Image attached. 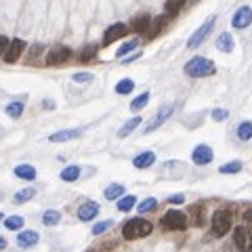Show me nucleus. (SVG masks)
Masks as SVG:
<instances>
[{
  "instance_id": "obj_1",
  "label": "nucleus",
  "mask_w": 252,
  "mask_h": 252,
  "mask_svg": "<svg viewBox=\"0 0 252 252\" xmlns=\"http://www.w3.org/2000/svg\"><path fill=\"white\" fill-rule=\"evenodd\" d=\"M217 72L214 63L206 57H193L185 63V74L191 76V78H206V76H212Z\"/></svg>"
},
{
  "instance_id": "obj_2",
  "label": "nucleus",
  "mask_w": 252,
  "mask_h": 252,
  "mask_svg": "<svg viewBox=\"0 0 252 252\" xmlns=\"http://www.w3.org/2000/svg\"><path fill=\"white\" fill-rule=\"evenodd\" d=\"M151 229H154V227H151L149 220H145V219H130L128 223L124 225L122 236H124L126 239H137V237L149 236Z\"/></svg>"
},
{
  "instance_id": "obj_3",
  "label": "nucleus",
  "mask_w": 252,
  "mask_h": 252,
  "mask_svg": "<svg viewBox=\"0 0 252 252\" xmlns=\"http://www.w3.org/2000/svg\"><path fill=\"white\" fill-rule=\"evenodd\" d=\"M162 225L164 229H173V231H181L187 227V217L181 210H168L162 217Z\"/></svg>"
},
{
  "instance_id": "obj_4",
  "label": "nucleus",
  "mask_w": 252,
  "mask_h": 252,
  "mask_svg": "<svg viewBox=\"0 0 252 252\" xmlns=\"http://www.w3.org/2000/svg\"><path fill=\"white\" fill-rule=\"evenodd\" d=\"M231 212L229 210H217L212 214V231L217 236H225L231 229Z\"/></svg>"
},
{
  "instance_id": "obj_5",
  "label": "nucleus",
  "mask_w": 252,
  "mask_h": 252,
  "mask_svg": "<svg viewBox=\"0 0 252 252\" xmlns=\"http://www.w3.org/2000/svg\"><path fill=\"white\" fill-rule=\"evenodd\" d=\"M214 19H217L214 15H212V17H208L206 21L202 23V28H198V30H195V34H193L191 38H189V42H187V47H189V48H198L200 44L206 40V38H208V34H210V32H212V28H214Z\"/></svg>"
},
{
  "instance_id": "obj_6",
  "label": "nucleus",
  "mask_w": 252,
  "mask_h": 252,
  "mask_svg": "<svg viewBox=\"0 0 252 252\" xmlns=\"http://www.w3.org/2000/svg\"><path fill=\"white\" fill-rule=\"evenodd\" d=\"M173 111H174V105H162L160 110H158V113L154 116V120H151V122L143 128V132H145V135H149V132L158 130V128H160V126H162L164 122H166V120H168L170 116H173Z\"/></svg>"
},
{
  "instance_id": "obj_7",
  "label": "nucleus",
  "mask_w": 252,
  "mask_h": 252,
  "mask_svg": "<svg viewBox=\"0 0 252 252\" xmlns=\"http://www.w3.org/2000/svg\"><path fill=\"white\" fill-rule=\"evenodd\" d=\"M72 59V48L69 47H55L48 50L47 55V65L53 67V65H61V63H67Z\"/></svg>"
},
{
  "instance_id": "obj_8",
  "label": "nucleus",
  "mask_w": 252,
  "mask_h": 252,
  "mask_svg": "<svg viewBox=\"0 0 252 252\" xmlns=\"http://www.w3.org/2000/svg\"><path fill=\"white\" fill-rule=\"evenodd\" d=\"M250 23H252V9L250 6H239L236 11V15L231 17V25L236 30H244V28H248Z\"/></svg>"
},
{
  "instance_id": "obj_9",
  "label": "nucleus",
  "mask_w": 252,
  "mask_h": 252,
  "mask_svg": "<svg viewBox=\"0 0 252 252\" xmlns=\"http://www.w3.org/2000/svg\"><path fill=\"white\" fill-rule=\"evenodd\" d=\"M25 40H21V38H15V40H11L9 42V47H6V50H4V61L6 63H15L19 57H21V53L25 50Z\"/></svg>"
},
{
  "instance_id": "obj_10",
  "label": "nucleus",
  "mask_w": 252,
  "mask_h": 252,
  "mask_svg": "<svg viewBox=\"0 0 252 252\" xmlns=\"http://www.w3.org/2000/svg\"><path fill=\"white\" fill-rule=\"evenodd\" d=\"M126 32H128V28H126L124 23H113V25H110V28L105 30V34H103V47H110V44L116 42L118 38H124Z\"/></svg>"
},
{
  "instance_id": "obj_11",
  "label": "nucleus",
  "mask_w": 252,
  "mask_h": 252,
  "mask_svg": "<svg viewBox=\"0 0 252 252\" xmlns=\"http://www.w3.org/2000/svg\"><path fill=\"white\" fill-rule=\"evenodd\" d=\"M191 158H193V162L198 164V166H206V164H210V162H212L214 154H212V149L208 147V145H198V147L193 149Z\"/></svg>"
},
{
  "instance_id": "obj_12",
  "label": "nucleus",
  "mask_w": 252,
  "mask_h": 252,
  "mask_svg": "<svg viewBox=\"0 0 252 252\" xmlns=\"http://www.w3.org/2000/svg\"><path fill=\"white\" fill-rule=\"evenodd\" d=\"M82 135L80 128H65V130H59V132H53L48 135V141L50 143H65V141H74Z\"/></svg>"
},
{
  "instance_id": "obj_13",
  "label": "nucleus",
  "mask_w": 252,
  "mask_h": 252,
  "mask_svg": "<svg viewBox=\"0 0 252 252\" xmlns=\"http://www.w3.org/2000/svg\"><path fill=\"white\" fill-rule=\"evenodd\" d=\"M99 214V204L97 202H93V200H88V202H84L80 208H78V219L80 220H93L94 217Z\"/></svg>"
},
{
  "instance_id": "obj_14",
  "label": "nucleus",
  "mask_w": 252,
  "mask_h": 252,
  "mask_svg": "<svg viewBox=\"0 0 252 252\" xmlns=\"http://www.w3.org/2000/svg\"><path fill=\"white\" fill-rule=\"evenodd\" d=\"M38 239H40V236H38L36 231L25 229V231H19V236H17V244L21 246V248H32V246H36V244H38Z\"/></svg>"
},
{
  "instance_id": "obj_15",
  "label": "nucleus",
  "mask_w": 252,
  "mask_h": 252,
  "mask_svg": "<svg viewBox=\"0 0 252 252\" xmlns=\"http://www.w3.org/2000/svg\"><path fill=\"white\" fill-rule=\"evenodd\" d=\"M154 162H156V154H154V151H141L139 156H135L132 166L139 168V170H143V168H149Z\"/></svg>"
},
{
  "instance_id": "obj_16",
  "label": "nucleus",
  "mask_w": 252,
  "mask_h": 252,
  "mask_svg": "<svg viewBox=\"0 0 252 252\" xmlns=\"http://www.w3.org/2000/svg\"><path fill=\"white\" fill-rule=\"evenodd\" d=\"M15 176H19V179L23 181H34L36 179V168L32 166V164H19V166H15Z\"/></svg>"
},
{
  "instance_id": "obj_17",
  "label": "nucleus",
  "mask_w": 252,
  "mask_h": 252,
  "mask_svg": "<svg viewBox=\"0 0 252 252\" xmlns=\"http://www.w3.org/2000/svg\"><path fill=\"white\" fill-rule=\"evenodd\" d=\"M166 19H168V17H164V15L151 19V21H149V28L145 30V32H147V38H158V36H160V32L164 30V25H166Z\"/></svg>"
},
{
  "instance_id": "obj_18",
  "label": "nucleus",
  "mask_w": 252,
  "mask_h": 252,
  "mask_svg": "<svg viewBox=\"0 0 252 252\" xmlns=\"http://www.w3.org/2000/svg\"><path fill=\"white\" fill-rule=\"evenodd\" d=\"M143 122V118L141 116H135V118H130L128 122H124L122 126H120V130H118V137L120 139H124V137H128L132 130H137L139 128V124Z\"/></svg>"
},
{
  "instance_id": "obj_19",
  "label": "nucleus",
  "mask_w": 252,
  "mask_h": 252,
  "mask_svg": "<svg viewBox=\"0 0 252 252\" xmlns=\"http://www.w3.org/2000/svg\"><path fill=\"white\" fill-rule=\"evenodd\" d=\"M217 48L220 53H231L233 50V36L229 32H223L219 38H217Z\"/></svg>"
},
{
  "instance_id": "obj_20",
  "label": "nucleus",
  "mask_w": 252,
  "mask_h": 252,
  "mask_svg": "<svg viewBox=\"0 0 252 252\" xmlns=\"http://www.w3.org/2000/svg\"><path fill=\"white\" fill-rule=\"evenodd\" d=\"M233 242H236L237 248H246L248 246V229L246 227H236V231H233Z\"/></svg>"
},
{
  "instance_id": "obj_21",
  "label": "nucleus",
  "mask_w": 252,
  "mask_h": 252,
  "mask_svg": "<svg viewBox=\"0 0 252 252\" xmlns=\"http://www.w3.org/2000/svg\"><path fill=\"white\" fill-rule=\"evenodd\" d=\"M80 176V166H76V164H72V166H65L61 170V181H67V183H74L78 181Z\"/></svg>"
},
{
  "instance_id": "obj_22",
  "label": "nucleus",
  "mask_w": 252,
  "mask_h": 252,
  "mask_svg": "<svg viewBox=\"0 0 252 252\" xmlns=\"http://www.w3.org/2000/svg\"><path fill=\"white\" fill-rule=\"evenodd\" d=\"M149 21H151L149 15H139V17H135L130 21V28L135 30V32H145V30L149 28Z\"/></svg>"
},
{
  "instance_id": "obj_23",
  "label": "nucleus",
  "mask_w": 252,
  "mask_h": 252,
  "mask_svg": "<svg viewBox=\"0 0 252 252\" xmlns=\"http://www.w3.org/2000/svg\"><path fill=\"white\" fill-rule=\"evenodd\" d=\"M135 202H137L135 195H120L118 198V210L120 212H128L130 208H135Z\"/></svg>"
},
{
  "instance_id": "obj_24",
  "label": "nucleus",
  "mask_w": 252,
  "mask_h": 252,
  "mask_svg": "<svg viewBox=\"0 0 252 252\" xmlns=\"http://www.w3.org/2000/svg\"><path fill=\"white\" fill-rule=\"evenodd\" d=\"M122 193H124V185H120V183H113V185L105 187V191H103L105 200H118Z\"/></svg>"
},
{
  "instance_id": "obj_25",
  "label": "nucleus",
  "mask_w": 252,
  "mask_h": 252,
  "mask_svg": "<svg viewBox=\"0 0 252 252\" xmlns=\"http://www.w3.org/2000/svg\"><path fill=\"white\" fill-rule=\"evenodd\" d=\"M242 168H244L242 162H239V160H233V162L223 164V166H220L219 170H220V174H237Z\"/></svg>"
},
{
  "instance_id": "obj_26",
  "label": "nucleus",
  "mask_w": 252,
  "mask_h": 252,
  "mask_svg": "<svg viewBox=\"0 0 252 252\" xmlns=\"http://www.w3.org/2000/svg\"><path fill=\"white\" fill-rule=\"evenodd\" d=\"M34 195H36V189H34V187H28V189H21V191H17L15 198H13V202H15V204H25V202L32 200Z\"/></svg>"
},
{
  "instance_id": "obj_27",
  "label": "nucleus",
  "mask_w": 252,
  "mask_h": 252,
  "mask_svg": "<svg viewBox=\"0 0 252 252\" xmlns=\"http://www.w3.org/2000/svg\"><path fill=\"white\" fill-rule=\"evenodd\" d=\"M237 139L239 141H250L252 139V122L246 120V122H242L237 126Z\"/></svg>"
},
{
  "instance_id": "obj_28",
  "label": "nucleus",
  "mask_w": 252,
  "mask_h": 252,
  "mask_svg": "<svg viewBox=\"0 0 252 252\" xmlns=\"http://www.w3.org/2000/svg\"><path fill=\"white\" fill-rule=\"evenodd\" d=\"M61 220V212L59 210H47L42 214V223L47 227H55Z\"/></svg>"
},
{
  "instance_id": "obj_29",
  "label": "nucleus",
  "mask_w": 252,
  "mask_h": 252,
  "mask_svg": "<svg viewBox=\"0 0 252 252\" xmlns=\"http://www.w3.org/2000/svg\"><path fill=\"white\" fill-rule=\"evenodd\" d=\"M4 227H6L9 231H17V229H21V227H23V217H19V214H13V217L4 219Z\"/></svg>"
},
{
  "instance_id": "obj_30",
  "label": "nucleus",
  "mask_w": 252,
  "mask_h": 252,
  "mask_svg": "<svg viewBox=\"0 0 252 252\" xmlns=\"http://www.w3.org/2000/svg\"><path fill=\"white\" fill-rule=\"evenodd\" d=\"M132 88H135V82H132L130 78H122L116 84V93L118 94H128V93H132Z\"/></svg>"
},
{
  "instance_id": "obj_31",
  "label": "nucleus",
  "mask_w": 252,
  "mask_h": 252,
  "mask_svg": "<svg viewBox=\"0 0 252 252\" xmlns=\"http://www.w3.org/2000/svg\"><path fill=\"white\" fill-rule=\"evenodd\" d=\"M6 113H9L11 118H21V113H23V103L21 101H13V103L6 105Z\"/></svg>"
},
{
  "instance_id": "obj_32",
  "label": "nucleus",
  "mask_w": 252,
  "mask_h": 252,
  "mask_svg": "<svg viewBox=\"0 0 252 252\" xmlns=\"http://www.w3.org/2000/svg\"><path fill=\"white\" fill-rule=\"evenodd\" d=\"M147 101H149V93H141L139 97H135V101L130 103V110L132 111H141L145 105H147Z\"/></svg>"
},
{
  "instance_id": "obj_33",
  "label": "nucleus",
  "mask_w": 252,
  "mask_h": 252,
  "mask_svg": "<svg viewBox=\"0 0 252 252\" xmlns=\"http://www.w3.org/2000/svg\"><path fill=\"white\" fill-rule=\"evenodd\" d=\"M156 208H158V200H156V198H145L141 204H139V212L145 214V212L156 210Z\"/></svg>"
},
{
  "instance_id": "obj_34",
  "label": "nucleus",
  "mask_w": 252,
  "mask_h": 252,
  "mask_svg": "<svg viewBox=\"0 0 252 252\" xmlns=\"http://www.w3.org/2000/svg\"><path fill=\"white\" fill-rule=\"evenodd\" d=\"M137 44H139L137 40H128V42H124L122 47H120V48L116 50V57H118V59H122V57H126V55H128L132 48H137Z\"/></svg>"
},
{
  "instance_id": "obj_35",
  "label": "nucleus",
  "mask_w": 252,
  "mask_h": 252,
  "mask_svg": "<svg viewBox=\"0 0 252 252\" xmlns=\"http://www.w3.org/2000/svg\"><path fill=\"white\" fill-rule=\"evenodd\" d=\"M97 44H88V47H84V50H82V55H80V61L82 63H86V61H91L94 55H97Z\"/></svg>"
},
{
  "instance_id": "obj_36",
  "label": "nucleus",
  "mask_w": 252,
  "mask_h": 252,
  "mask_svg": "<svg viewBox=\"0 0 252 252\" xmlns=\"http://www.w3.org/2000/svg\"><path fill=\"white\" fill-rule=\"evenodd\" d=\"M183 2H185V0H168V2H166V13H168V17H174L176 13H179V9L183 6Z\"/></svg>"
},
{
  "instance_id": "obj_37",
  "label": "nucleus",
  "mask_w": 252,
  "mask_h": 252,
  "mask_svg": "<svg viewBox=\"0 0 252 252\" xmlns=\"http://www.w3.org/2000/svg\"><path fill=\"white\" fill-rule=\"evenodd\" d=\"M111 227H113V220H101V223L93 227V236H101V233H105L107 229H111Z\"/></svg>"
},
{
  "instance_id": "obj_38",
  "label": "nucleus",
  "mask_w": 252,
  "mask_h": 252,
  "mask_svg": "<svg viewBox=\"0 0 252 252\" xmlns=\"http://www.w3.org/2000/svg\"><path fill=\"white\" fill-rule=\"evenodd\" d=\"M94 76L91 72H78L74 74V82H80V84H84V82H93Z\"/></svg>"
},
{
  "instance_id": "obj_39",
  "label": "nucleus",
  "mask_w": 252,
  "mask_h": 252,
  "mask_svg": "<svg viewBox=\"0 0 252 252\" xmlns=\"http://www.w3.org/2000/svg\"><path fill=\"white\" fill-rule=\"evenodd\" d=\"M229 116V111L227 110H212V120H217V122H223Z\"/></svg>"
},
{
  "instance_id": "obj_40",
  "label": "nucleus",
  "mask_w": 252,
  "mask_h": 252,
  "mask_svg": "<svg viewBox=\"0 0 252 252\" xmlns=\"http://www.w3.org/2000/svg\"><path fill=\"white\" fill-rule=\"evenodd\" d=\"M168 202H170V204H183V202H185V195L174 193V195H170V198H168Z\"/></svg>"
},
{
  "instance_id": "obj_41",
  "label": "nucleus",
  "mask_w": 252,
  "mask_h": 252,
  "mask_svg": "<svg viewBox=\"0 0 252 252\" xmlns=\"http://www.w3.org/2000/svg\"><path fill=\"white\" fill-rule=\"evenodd\" d=\"M6 47H9V38H6L4 34H0V55L6 50Z\"/></svg>"
},
{
  "instance_id": "obj_42",
  "label": "nucleus",
  "mask_w": 252,
  "mask_h": 252,
  "mask_svg": "<svg viewBox=\"0 0 252 252\" xmlns=\"http://www.w3.org/2000/svg\"><path fill=\"white\" fill-rule=\"evenodd\" d=\"M44 110H55V103H53V101H50V99H44Z\"/></svg>"
},
{
  "instance_id": "obj_43",
  "label": "nucleus",
  "mask_w": 252,
  "mask_h": 252,
  "mask_svg": "<svg viewBox=\"0 0 252 252\" xmlns=\"http://www.w3.org/2000/svg\"><path fill=\"white\" fill-rule=\"evenodd\" d=\"M244 219L248 220V223H252V208H250V210H246V212H244Z\"/></svg>"
},
{
  "instance_id": "obj_44",
  "label": "nucleus",
  "mask_w": 252,
  "mask_h": 252,
  "mask_svg": "<svg viewBox=\"0 0 252 252\" xmlns=\"http://www.w3.org/2000/svg\"><path fill=\"white\" fill-rule=\"evenodd\" d=\"M2 248H6V239L0 237V250H2Z\"/></svg>"
},
{
  "instance_id": "obj_45",
  "label": "nucleus",
  "mask_w": 252,
  "mask_h": 252,
  "mask_svg": "<svg viewBox=\"0 0 252 252\" xmlns=\"http://www.w3.org/2000/svg\"><path fill=\"white\" fill-rule=\"evenodd\" d=\"M2 219H4V214H2V212H0V220H2Z\"/></svg>"
},
{
  "instance_id": "obj_46",
  "label": "nucleus",
  "mask_w": 252,
  "mask_h": 252,
  "mask_svg": "<svg viewBox=\"0 0 252 252\" xmlns=\"http://www.w3.org/2000/svg\"><path fill=\"white\" fill-rule=\"evenodd\" d=\"M0 198H2V195H0Z\"/></svg>"
}]
</instances>
